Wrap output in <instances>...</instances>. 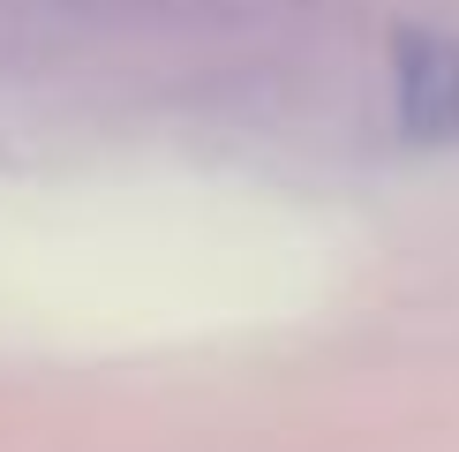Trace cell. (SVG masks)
<instances>
[{
	"instance_id": "1",
	"label": "cell",
	"mask_w": 459,
	"mask_h": 452,
	"mask_svg": "<svg viewBox=\"0 0 459 452\" xmlns=\"http://www.w3.org/2000/svg\"><path fill=\"white\" fill-rule=\"evenodd\" d=\"M392 91H399V128L414 143H459V38L399 30L392 38Z\"/></svg>"
}]
</instances>
